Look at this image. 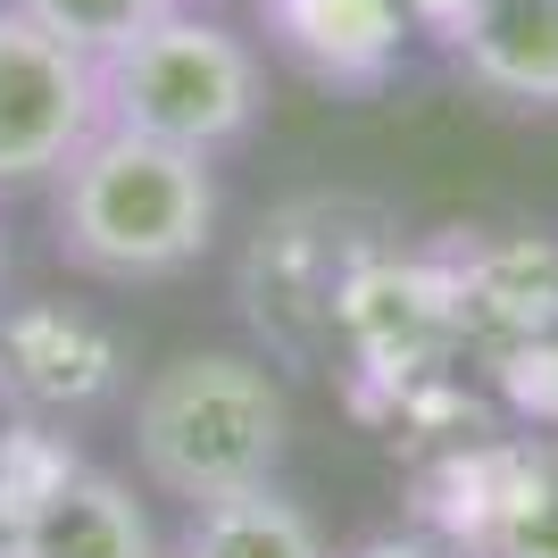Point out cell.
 <instances>
[{"label": "cell", "mask_w": 558, "mask_h": 558, "mask_svg": "<svg viewBox=\"0 0 558 558\" xmlns=\"http://www.w3.org/2000/svg\"><path fill=\"white\" fill-rule=\"evenodd\" d=\"M201 9H226V0H201Z\"/></svg>", "instance_id": "18"}, {"label": "cell", "mask_w": 558, "mask_h": 558, "mask_svg": "<svg viewBox=\"0 0 558 558\" xmlns=\"http://www.w3.org/2000/svg\"><path fill=\"white\" fill-rule=\"evenodd\" d=\"M100 134V59L0 0V201L50 192V175Z\"/></svg>", "instance_id": "6"}, {"label": "cell", "mask_w": 558, "mask_h": 558, "mask_svg": "<svg viewBox=\"0 0 558 558\" xmlns=\"http://www.w3.org/2000/svg\"><path fill=\"white\" fill-rule=\"evenodd\" d=\"M50 251L109 292L175 283L217 251V159L100 125L50 175Z\"/></svg>", "instance_id": "1"}, {"label": "cell", "mask_w": 558, "mask_h": 558, "mask_svg": "<svg viewBox=\"0 0 558 558\" xmlns=\"http://www.w3.org/2000/svg\"><path fill=\"white\" fill-rule=\"evenodd\" d=\"M442 43L492 100L558 109V0H466Z\"/></svg>", "instance_id": "10"}, {"label": "cell", "mask_w": 558, "mask_h": 558, "mask_svg": "<svg viewBox=\"0 0 558 558\" xmlns=\"http://www.w3.org/2000/svg\"><path fill=\"white\" fill-rule=\"evenodd\" d=\"M9 9H25L43 34H59V43L84 50V59H109V50L134 43L142 25H159L175 0H9Z\"/></svg>", "instance_id": "15"}, {"label": "cell", "mask_w": 558, "mask_h": 558, "mask_svg": "<svg viewBox=\"0 0 558 558\" xmlns=\"http://www.w3.org/2000/svg\"><path fill=\"white\" fill-rule=\"evenodd\" d=\"M484 367H492V392H500L509 417L558 434V333H534V342L500 350V359H484Z\"/></svg>", "instance_id": "16"}, {"label": "cell", "mask_w": 558, "mask_h": 558, "mask_svg": "<svg viewBox=\"0 0 558 558\" xmlns=\"http://www.w3.org/2000/svg\"><path fill=\"white\" fill-rule=\"evenodd\" d=\"M384 251V217L359 201H292L251 233L242 258V317H251L283 359H317L333 342V308L359 258Z\"/></svg>", "instance_id": "4"}, {"label": "cell", "mask_w": 558, "mask_h": 558, "mask_svg": "<svg viewBox=\"0 0 558 558\" xmlns=\"http://www.w3.org/2000/svg\"><path fill=\"white\" fill-rule=\"evenodd\" d=\"M134 392V350L100 308L68 292H25L0 308V417L93 425Z\"/></svg>", "instance_id": "5"}, {"label": "cell", "mask_w": 558, "mask_h": 558, "mask_svg": "<svg viewBox=\"0 0 558 558\" xmlns=\"http://www.w3.org/2000/svg\"><path fill=\"white\" fill-rule=\"evenodd\" d=\"M466 558H558V434L492 442V492Z\"/></svg>", "instance_id": "12"}, {"label": "cell", "mask_w": 558, "mask_h": 558, "mask_svg": "<svg viewBox=\"0 0 558 558\" xmlns=\"http://www.w3.org/2000/svg\"><path fill=\"white\" fill-rule=\"evenodd\" d=\"M333 342L384 392L434 384L450 350H466L450 258L442 251H392V242L375 258H359V276L342 283V308H333Z\"/></svg>", "instance_id": "7"}, {"label": "cell", "mask_w": 558, "mask_h": 558, "mask_svg": "<svg viewBox=\"0 0 558 558\" xmlns=\"http://www.w3.org/2000/svg\"><path fill=\"white\" fill-rule=\"evenodd\" d=\"M84 450L68 425H34V417H0V558H17V534L43 517V500L68 484Z\"/></svg>", "instance_id": "14"}, {"label": "cell", "mask_w": 558, "mask_h": 558, "mask_svg": "<svg viewBox=\"0 0 558 558\" xmlns=\"http://www.w3.org/2000/svg\"><path fill=\"white\" fill-rule=\"evenodd\" d=\"M258 117H267V59L201 0H175L159 25H142L125 50L100 59V125L226 159L233 142H251Z\"/></svg>", "instance_id": "3"}, {"label": "cell", "mask_w": 558, "mask_h": 558, "mask_svg": "<svg viewBox=\"0 0 558 558\" xmlns=\"http://www.w3.org/2000/svg\"><path fill=\"white\" fill-rule=\"evenodd\" d=\"M258 17L292 68H308L317 84H342V93H375L392 75L400 43L417 34L409 0H258Z\"/></svg>", "instance_id": "9"}, {"label": "cell", "mask_w": 558, "mask_h": 558, "mask_svg": "<svg viewBox=\"0 0 558 558\" xmlns=\"http://www.w3.org/2000/svg\"><path fill=\"white\" fill-rule=\"evenodd\" d=\"M125 442L134 475L159 500H226V492L276 484L292 450V392L258 350H175L125 392Z\"/></svg>", "instance_id": "2"}, {"label": "cell", "mask_w": 558, "mask_h": 558, "mask_svg": "<svg viewBox=\"0 0 558 558\" xmlns=\"http://www.w3.org/2000/svg\"><path fill=\"white\" fill-rule=\"evenodd\" d=\"M167 558H333V550L301 500H283L276 484H251L184 509V534L167 542Z\"/></svg>", "instance_id": "13"}, {"label": "cell", "mask_w": 558, "mask_h": 558, "mask_svg": "<svg viewBox=\"0 0 558 558\" xmlns=\"http://www.w3.org/2000/svg\"><path fill=\"white\" fill-rule=\"evenodd\" d=\"M450 258V283H459V333L466 350H500L558 333V242L550 233H475Z\"/></svg>", "instance_id": "8"}, {"label": "cell", "mask_w": 558, "mask_h": 558, "mask_svg": "<svg viewBox=\"0 0 558 558\" xmlns=\"http://www.w3.org/2000/svg\"><path fill=\"white\" fill-rule=\"evenodd\" d=\"M17 558H167V534L117 466L84 459L17 534Z\"/></svg>", "instance_id": "11"}, {"label": "cell", "mask_w": 558, "mask_h": 558, "mask_svg": "<svg viewBox=\"0 0 558 558\" xmlns=\"http://www.w3.org/2000/svg\"><path fill=\"white\" fill-rule=\"evenodd\" d=\"M350 558H466V550H450L442 534H375V542H359Z\"/></svg>", "instance_id": "17"}]
</instances>
